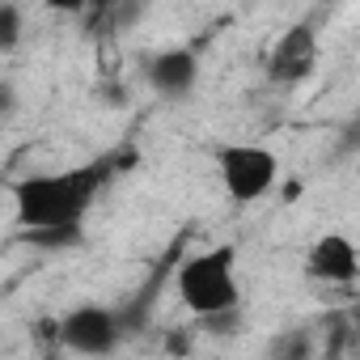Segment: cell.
<instances>
[{
	"instance_id": "obj_1",
	"label": "cell",
	"mask_w": 360,
	"mask_h": 360,
	"mask_svg": "<svg viewBox=\"0 0 360 360\" xmlns=\"http://www.w3.org/2000/svg\"><path fill=\"white\" fill-rule=\"evenodd\" d=\"M106 183V165H77V169H56V174H26L13 183V208L26 233L34 229H81L94 195Z\"/></svg>"
},
{
	"instance_id": "obj_2",
	"label": "cell",
	"mask_w": 360,
	"mask_h": 360,
	"mask_svg": "<svg viewBox=\"0 0 360 360\" xmlns=\"http://www.w3.org/2000/svg\"><path fill=\"white\" fill-rule=\"evenodd\" d=\"M174 288L200 322L221 318V314H238L242 305V284H238V246L233 242H217L204 246L195 255H187L174 271Z\"/></svg>"
},
{
	"instance_id": "obj_3",
	"label": "cell",
	"mask_w": 360,
	"mask_h": 360,
	"mask_svg": "<svg viewBox=\"0 0 360 360\" xmlns=\"http://www.w3.org/2000/svg\"><path fill=\"white\" fill-rule=\"evenodd\" d=\"M217 174L233 204H259L280 183V157L263 144H221Z\"/></svg>"
},
{
	"instance_id": "obj_4",
	"label": "cell",
	"mask_w": 360,
	"mask_h": 360,
	"mask_svg": "<svg viewBox=\"0 0 360 360\" xmlns=\"http://www.w3.org/2000/svg\"><path fill=\"white\" fill-rule=\"evenodd\" d=\"M123 343V322L115 309L106 305H77L60 318V347L77 352V356H89V360H106L115 356Z\"/></svg>"
},
{
	"instance_id": "obj_5",
	"label": "cell",
	"mask_w": 360,
	"mask_h": 360,
	"mask_svg": "<svg viewBox=\"0 0 360 360\" xmlns=\"http://www.w3.org/2000/svg\"><path fill=\"white\" fill-rule=\"evenodd\" d=\"M318 56H322V47H318L314 26H305V22H301V26H288V30L276 39L271 56H267V81L292 89V85H301V81L314 77Z\"/></svg>"
},
{
	"instance_id": "obj_6",
	"label": "cell",
	"mask_w": 360,
	"mask_h": 360,
	"mask_svg": "<svg viewBox=\"0 0 360 360\" xmlns=\"http://www.w3.org/2000/svg\"><path fill=\"white\" fill-rule=\"evenodd\" d=\"M305 276L330 288H347L360 280V250L347 233L330 229L322 238H314V246L305 250Z\"/></svg>"
},
{
	"instance_id": "obj_7",
	"label": "cell",
	"mask_w": 360,
	"mask_h": 360,
	"mask_svg": "<svg viewBox=\"0 0 360 360\" xmlns=\"http://www.w3.org/2000/svg\"><path fill=\"white\" fill-rule=\"evenodd\" d=\"M148 85L161 98H187L200 81V56L191 47H165L148 60Z\"/></svg>"
},
{
	"instance_id": "obj_8",
	"label": "cell",
	"mask_w": 360,
	"mask_h": 360,
	"mask_svg": "<svg viewBox=\"0 0 360 360\" xmlns=\"http://www.w3.org/2000/svg\"><path fill=\"white\" fill-rule=\"evenodd\" d=\"M18 43H22V9L5 0L0 5V51H13Z\"/></svg>"
},
{
	"instance_id": "obj_9",
	"label": "cell",
	"mask_w": 360,
	"mask_h": 360,
	"mask_svg": "<svg viewBox=\"0 0 360 360\" xmlns=\"http://www.w3.org/2000/svg\"><path fill=\"white\" fill-rule=\"evenodd\" d=\"M26 242L39 250H64V246H81V229H34L26 233Z\"/></svg>"
},
{
	"instance_id": "obj_10",
	"label": "cell",
	"mask_w": 360,
	"mask_h": 360,
	"mask_svg": "<svg viewBox=\"0 0 360 360\" xmlns=\"http://www.w3.org/2000/svg\"><path fill=\"white\" fill-rule=\"evenodd\" d=\"M309 356H314V347L305 335H284L276 343V360H309Z\"/></svg>"
}]
</instances>
